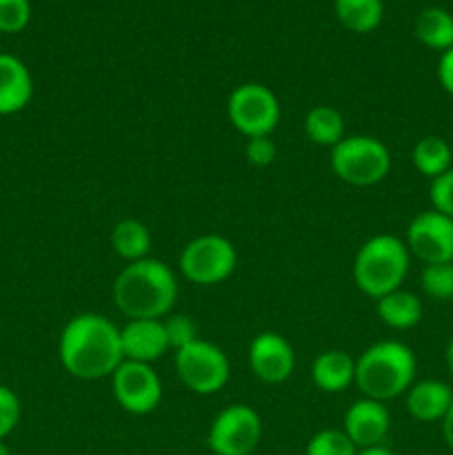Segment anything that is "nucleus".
<instances>
[{"instance_id": "nucleus-1", "label": "nucleus", "mask_w": 453, "mask_h": 455, "mask_svg": "<svg viewBox=\"0 0 453 455\" xmlns=\"http://www.w3.org/2000/svg\"><path fill=\"white\" fill-rule=\"evenodd\" d=\"M62 369L78 380H102L124 360L120 329L100 314H78L62 327L58 340Z\"/></svg>"}, {"instance_id": "nucleus-2", "label": "nucleus", "mask_w": 453, "mask_h": 455, "mask_svg": "<svg viewBox=\"0 0 453 455\" xmlns=\"http://www.w3.org/2000/svg\"><path fill=\"white\" fill-rule=\"evenodd\" d=\"M114 305L129 320H163L178 300V280L171 267L155 258L129 262L114 280Z\"/></svg>"}, {"instance_id": "nucleus-3", "label": "nucleus", "mask_w": 453, "mask_h": 455, "mask_svg": "<svg viewBox=\"0 0 453 455\" xmlns=\"http://www.w3.org/2000/svg\"><path fill=\"white\" fill-rule=\"evenodd\" d=\"M417 360L409 345L380 340L364 349L355 360V387L364 398L389 403L400 398L416 382Z\"/></svg>"}, {"instance_id": "nucleus-4", "label": "nucleus", "mask_w": 453, "mask_h": 455, "mask_svg": "<svg viewBox=\"0 0 453 455\" xmlns=\"http://www.w3.org/2000/svg\"><path fill=\"white\" fill-rule=\"evenodd\" d=\"M409 267H411V253H409L404 240L391 234L373 235L355 253V287L364 296L378 300V298L402 287Z\"/></svg>"}, {"instance_id": "nucleus-5", "label": "nucleus", "mask_w": 453, "mask_h": 455, "mask_svg": "<svg viewBox=\"0 0 453 455\" xmlns=\"http://www.w3.org/2000/svg\"><path fill=\"white\" fill-rule=\"evenodd\" d=\"M331 169L351 187L380 185L391 172V151L373 136H345L331 149Z\"/></svg>"}, {"instance_id": "nucleus-6", "label": "nucleus", "mask_w": 453, "mask_h": 455, "mask_svg": "<svg viewBox=\"0 0 453 455\" xmlns=\"http://www.w3.org/2000/svg\"><path fill=\"white\" fill-rule=\"evenodd\" d=\"M238 265V251L225 235H198L180 253V271L198 287H213L229 278Z\"/></svg>"}, {"instance_id": "nucleus-7", "label": "nucleus", "mask_w": 453, "mask_h": 455, "mask_svg": "<svg viewBox=\"0 0 453 455\" xmlns=\"http://www.w3.org/2000/svg\"><path fill=\"white\" fill-rule=\"evenodd\" d=\"M176 371L182 385L198 395H213L225 389L231 376V364L225 351L207 340H194L191 345L173 351Z\"/></svg>"}, {"instance_id": "nucleus-8", "label": "nucleus", "mask_w": 453, "mask_h": 455, "mask_svg": "<svg viewBox=\"0 0 453 455\" xmlns=\"http://www.w3.org/2000/svg\"><path fill=\"white\" fill-rule=\"evenodd\" d=\"M226 114L244 138H260L275 132L282 111L278 96L266 84L244 83L231 92Z\"/></svg>"}, {"instance_id": "nucleus-9", "label": "nucleus", "mask_w": 453, "mask_h": 455, "mask_svg": "<svg viewBox=\"0 0 453 455\" xmlns=\"http://www.w3.org/2000/svg\"><path fill=\"white\" fill-rule=\"evenodd\" d=\"M262 440V418L249 404H229L213 418L207 447L213 455H251Z\"/></svg>"}, {"instance_id": "nucleus-10", "label": "nucleus", "mask_w": 453, "mask_h": 455, "mask_svg": "<svg viewBox=\"0 0 453 455\" xmlns=\"http://www.w3.org/2000/svg\"><path fill=\"white\" fill-rule=\"evenodd\" d=\"M111 391L120 409L131 416H147L155 411L163 400V382L151 364L123 360L111 373Z\"/></svg>"}, {"instance_id": "nucleus-11", "label": "nucleus", "mask_w": 453, "mask_h": 455, "mask_svg": "<svg viewBox=\"0 0 453 455\" xmlns=\"http://www.w3.org/2000/svg\"><path fill=\"white\" fill-rule=\"evenodd\" d=\"M409 253L425 265L453 262V218L440 212H422L407 227Z\"/></svg>"}, {"instance_id": "nucleus-12", "label": "nucleus", "mask_w": 453, "mask_h": 455, "mask_svg": "<svg viewBox=\"0 0 453 455\" xmlns=\"http://www.w3.org/2000/svg\"><path fill=\"white\" fill-rule=\"evenodd\" d=\"M249 367L260 382L280 385L289 380L296 369V351L280 333L262 331L249 345Z\"/></svg>"}, {"instance_id": "nucleus-13", "label": "nucleus", "mask_w": 453, "mask_h": 455, "mask_svg": "<svg viewBox=\"0 0 453 455\" xmlns=\"http://www.w3.org/2000/svg\"><path fill=\"white\" fill-rule=\"evenodd\" d=\"M342 431L360 449L382 447L391 431V413L385 403L371 398H360L346 409Z\"/></svg>"}, {"instance_id": "nucleus-14", "label": "nucleus", "mask_w": 453, "mask_h": 455, "mask_svg": "<svg viewBox=\"0 0 453 455\" xmlns=\"http://www.w3.org/2000/svg\"><path fill=\"white\" fill-rule=\"evenodd\" d=\"M120 345H123L124 360L145 364L155 363L171 349L167 331H164V323L155 318L129 320L120 329Z\"/></svg>"}, {"instance_id": "nucleus-15", "label": "nucleus", "mask_w": 453, "mask_h": 455, "mask_svg": "<svg viewBox=\"0 0 453 455\" xmlns=\"http://www.w3.org/2000/svg\"><path fill=\"white\" fill-rule=\"evenodd\" d=\"M34 96V78L13 53H0V116L20 114Z\"/></svg>"}, {"instance_id": "nucleus-16", "label": "nucleus", "mask_w": 453, "mask_h": 455, "mask_svg": "<svg viewBox=\"0 0 453 455\" xmlns=\"http://www.w3.org/2000/svg\"><path fill=\"white\" fill-rule=\"evenodd\" d=\"M453 403V389L442 380L413 382L404 394V407L417 422H442Z\"/></svg>"}, {"instance_id": "nucleus-17", "label": "nucleus", "mask_w": 453, "mask_h": 455, "mask_svg": "<svg viewBox=\"0 0 453 455\" xmlns=\"http://www.w3.org/2000/svg\"><path fill=\"white\" fill-rule=\"evenodd\" d=\"M311 380L322 394H342L355 385V360L342 349H327L311 364Z\"/></svg>"}, {"instance_id": "nucleus-18", "label": "nucleus", "mask_w": 453, "mask_h": 455, "mask_svg": "<svg viewBox=\"0 0 453 455\" xmlns=\"http://www.w3.org/2000/svg\"><path fill=\"white\" fill-rule=\"evenodd\" d=\"M376 314L389 329L395 331H407L420 324L425 307L422 300L413 291L407 289H395V291L386 293V296L378 298L376 300Z\"/></svg>"}, {"instance_id": "nucleus-19", "label": "nucleus", "mask_w": 453, "mask_h": 455, "mask_svg": "<svg viewBox=\"0 0 453 455\" xmlns=\"http://www.w3.org/2000/svg\"><path fill=\"white\" fill-rule=\"evenodd\" d=\"M413 31L425 47L444 53L453 47V13L442 7L422 9L413 22Z\"/></svg>"}, {"instance_id": "nucleus-20", "label": "nucleus", "mask_w": 453, "mask_h": 455, "mask_svg": "<svg viewBox=\"0 0 453 455\" xmlns=\"http://www.w3.org/2000/svg\"><path fill=\"white\" fill-rule=\"evenodd\" d=\"M333 9L340 25L354 34H371L385 18L382 0H333Z\"/></svg>"}, {"instance_id": "nucleus-21", "label": "nucleus", "mask_w": 453, "mask_h": 455, "mask_svg": "<svg viewBox=\"0 0 453 455\" xmlns=\"http://www.w3.org/2000/svg\"><path fill=\"white\" fill-rule=\"evenodd\" d=\"M111 247H114L115 256H120L123 260H142V258L149 256L151 249L149 227L140 220H133V218L115 222L114 231H111Z\"/></svg>"}, {"instance_id": "nucleus-22", "label": "nucleus", "mask_w": 453, "mask_h": 455, "mask_svg": "<svg viewBox=\"0 0 453 455\" xmlns=\"http://www.w3.org/2000/svg\"><path fill=\"white\" fill-rule=\"evenodd\" d=\"M411 163L420 176L433 178L442 176L453 164V151L449 142L440 136H425L416 142L411 151Z\"/></svg>"}, {"instance_id": "nucleus-23", "label": "nucleus", "mask_w": 453, "mask_h": 455, "mask_svg": "<svg viewBox=\"0 0 453 455\" xmlns=\"http://www.w3.org/2000/svg\"><path fill=\"white\" fill-rule=\"evenodd\" d=\"M305 133L314 145L333 147L345 140V118L338 109L329 105H318L305 116Z\"/></svg>"}, {"instance_id": "nucleus-24", "label": "nucleus", "mask_w": 453, "mask_h": 455, "mask_svg": "<svg viewBox=\"0 0 453 455\" xmlns=\"http://www.w3.org/2000/svg\"><path fill=\"white\" fill-rule=\"evenodd\" d=\"M422 291L435 302L453 300V262L425 265L420 275Z\"/></svg>"}, {"instance_id": "nucleus-25", "label": "nucleus", "mask_w": 453, "mask_h": 455, "mask_svg": "<svg viewBox=\"0 0 453 455\" xmlns=\"http://www.w3.org/2000/svg\"><path fill=\"white\" fill-rule=\"evenodd\" d=\"M305 455H358V447L342 429H322L306 443Z\"/></svg>"}, {"instance_id": "nucleus-26", "label": "nucleus", "mask_w": 453, "mask_h": 455, "mask_svg": "<svg viewBox=\"0 0 453 455\" xmlns=\"http://www.w3.org/2000/svg\"><path fill=\"white\" fill-rule=\"evenodd\" d=\"M31 20L29 0H0V34H20Z\"/></svg>"}, {"instance_id": "nucleus-27", "label": "nucleus", "mask_w": 453, "mask_h": 455, "mask_svg": "<svg viewBox=\"0 0 453 455\" xmlns=\"http://www.w3.org/2000/svg\"><path fill=\"white\" fill-rule=\"evenodd\" d=\"M164 323V331H167L169 347L173 351L182 349V347L191 345L194 340H198V327H195L194 320L185 314H169Z\"/></svg>"}, {"instance_id": "nucleus-28", "label": "nucleus", "mask_w": 453, "mask_h": 455, "mask_svg": "<svg viewBox=\"0 0 453 455\" xmlns=\"http://www.w3.org/2000/svg\"><path fill=\"white\" fill-rule=\"evenodd\" d=\"M429 200L433 212L453 218V167L449 172H444L442 176L431 180Z\"/></svg>"}, {"instance_id": "nucleus-29", "label": "nucleus", "mask_w": 453, "mask_h": 455, "mask_svg": "<svg viewBox=\"0 0 453 455\" xmlns=\"http://www.w3.org/2000/svg\"><path fill=\"white\" fill-rule=\"evenodd\" d=\"M20 400L13 394V389L0 385V440L7 438L20 422Z\"/></svg>"}, {"instance_id": "nucleus-30", "label": "nucleus", "mask_w": 453, "mask_h": 455, "mask_svg": "<svg viewBox=\"0 0 453 455\" xmlns=\"http://www.w3.org/2000/svg\"><path fill=\"white\" fill-rule=\"evenodd\" d=\"M244 156H247L249 164L258 169H265L269 164H274L275 156H278V147L271 140V136H260V138H247V145H244Z\"/></svg>"}, {"instance_id": "nucleus-31", "label": "nucleus", "mask_w": 453, "mask_h": 455, "mask_svg": "<svg viewBox=\"0 0 453 455\" xmlns=\"http://www.w3.org/2000/svg\"><path fill=\"white\" fill-rule=\"evenodd\" d=\"M438 83L449 96L453 98V47L440 56L438 60Z\"/></svg>"}, {"instance_id": "nucleus-32", "label": "nucleus", "mask_w": 453, "mask_h": 455, "mask_svg": "<svg viewBox=\"0 0 453 455\" xmlns=\"http://www.w3.org/2000/svg\"><path fill=\"white\" fill-rule=\"evenodd\" d=\"M442 438L444 443H447V447L453 451V403L451 407H449L447 416L442 418Z\"/></svg>"}, {"instance_id": "nucleus-33", "label": "nucleus", "mask_w": 453, "mask_h": 455, "mask_svg": "<svg viewBox=\"0 0 453 455\" xmlns=\"http://www.w3.org/2000/svg\"><path fill=\"white\" fill-rule=\"evenodd\" d=\"M358 455H398L395 451H391V449H386L385 444L382 447H371V449H360Z\"/></svg>"}, {"instance_id": "nucleus-34", "label": "nucleus", "mask_w": 453, "mask_h": 455, "mask_svg": "<svg viewBox=\"0 0 453 455\" xmlns=\"http://www.w3.org/2000/svg\"><path fill=\"white\" fill-rule=\"evenodd\" d=\"M444 363H447L449 373H451V378H453V338H451V340H449L447 351H444Z\"/></svg>"}, {"instance_id": "nucleus-35", "label": "nucleus", "mask_w": 453, "mask_h": 455, "mask_svg": "<svg viewBox=\"0 0 453 455\" xmlns=\"http://www.w3.org/2000/svg\"><path fill=\"white\" fill-rule=\"evenodd\" d=\"M0 455H12V449L7 447V443H4V440H0Z\"/></svg>"}]
</instances>
